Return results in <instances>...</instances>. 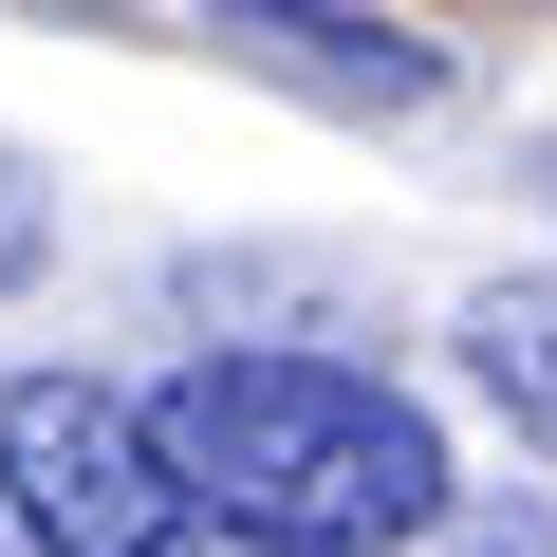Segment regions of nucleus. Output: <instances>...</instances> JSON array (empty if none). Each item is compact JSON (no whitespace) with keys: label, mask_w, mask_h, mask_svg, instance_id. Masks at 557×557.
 Here are the masks:
<instances>
[{"label":"nucleus","mask_w":557,"mask_h":557,"mask_svg":"<svg viewBox=\"0 0 557 557\" xmlns=\"http://www.w3.org/2000/svg\"><path fill=\"white\" fill-rule=\"evenodd\" d=\"M149 446H168L186 502L278 520V539H335V557H391V539H428L465 502L446 428L391 372H354V354H186L149 391Z\"/></svg>","instance_id":"1"},{"label":"nucleus","mask_w":557,"mask_h":557,"mask_svg":"<svg viewBox=\"0 0 557 557\" xmlns=\"http://www.w3.org/2000/svg\"><path fill=\"white\" fill-rule=\"evenodd\" d=\"M0 520H20V557H149L186 520V483L149 446V391L0 372Z\"/></svg>","instance_id":"2"},{"label":"nucleus","mask_w":557,"mask_h":557,"mask_svg":"<svg viewBox=\"0 0 557 557\" xmlns=\"http://www.w3.org/2000/svg\"><path fill=\"white\" fill-rule=\"evenodd\" d=\"M205 38L317 112H446V38L372 20V0H205Z\"/></svg>","instance_id":"3"},{"label":"nucleus","mask_w":557,"mask_h":557,"mask_svg":"<svg viewBox=\"0 0 557 557\" xmlns=\"http://www.w3.org/2000/svg\"><path fill=\"white\" fill-rule=\"evenodd\" d=\"M465 372H483V391L557 446V298H483V317H465Z\"/></svg>","instance_id":"4"},{"label":"nucleus","mask_w":557,"mask_h":557,"mask_svg":"<svg viewBox=\"0 0 557 557\" xmlns=\"http://www.w3.org/2000/svg\"><path fill=\"white\" fill-rule=\"evenodd\" d=\"M38 260H57V186H38L20 149H0V298H20V278H38Z\"/></svg>","instance_id":"5"},{"label":"nucleus","mask_w":557,"mask_h":557,"mask_svg":"<svg viewBox=\"0 0 557 557\" xmlns=\"http://www.w3.org/2000/svg\"><path fill=\"white\" fill-rule=\"evenodd\" d=\"M149 557H335V539H278V520H223V502H186Z\"/></svg>","instance_id":"6"}]
</instances>
